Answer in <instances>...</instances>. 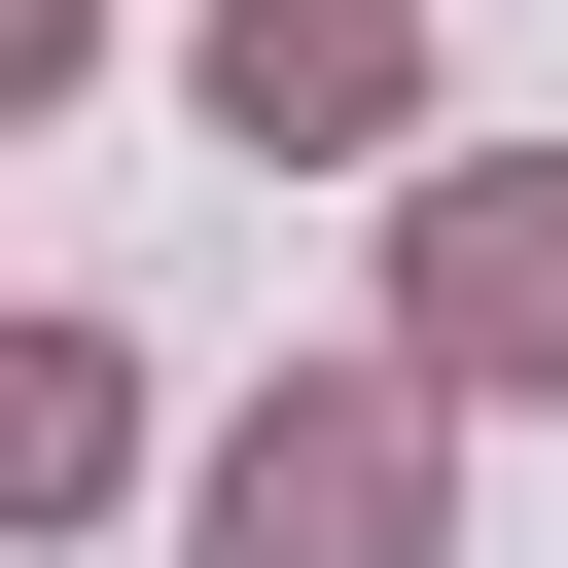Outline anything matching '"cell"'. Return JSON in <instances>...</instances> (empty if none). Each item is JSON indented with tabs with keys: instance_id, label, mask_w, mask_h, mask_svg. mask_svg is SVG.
Segmentation results:
<instances>
[{
	"instance_id": "cell-3",
	"label": "cell",
	"mask_w": 568,
	"mask_h": 568,
	"mask_svg": "<svg viewBox=\"0 0 568 568\" xmlns=\"http://www.w3.org/2000/svg\"><path fill=\"white\" fill-rule=\"evenodd\" d=\"M213 142H248V178H284V142H320V178H426V0H213Z\"/></svg>"
},
{
	"instance_id": "cell-4",
	"label": "cell",
	"mask_w": 568,
	"mask_h": 568,
	"mask_svg": "<svg viewBox=\"0 0 568 568\" xmlns=\"http://www.w3.org/2000/svg\"><path fill=\"white\" fill-rule=\"evenodd\" d=\"M0 462H36V497H142V355L36 320V355H0Z\"/></svg>"
},
{
	"instance_id": "cell-1",
	"label": "cell",
	"mask_w": 568,
	"mask_h": 568,
	"mask_svg": "<svg viewBox=\"0 0 568 568\" xmlns=\"http://www.w3.org/2000/svg\"><path fill=\"white\" fill-rule=\"evenodd\" d=\"M390 390H568V142L390 178Z\"/></svg>"
},
{
	"instance_id": "cell-2",
	"label": "cell",
	"mask_w": 568,
	"mask_h": 568,
	"mask_svg": "<svg viewBox=\"0 0 568 568\" xmlns=\"http://www.w3.org/2000/svg\"><path fill=\"white\" fill-rule=\"evenodd\" d=\"M213 568H426V390H248L213 426Z\"/></svg>"
}]
</instances>
